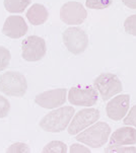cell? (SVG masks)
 Returning a JSON list of instances; mask_svg holds the SVG:
<instances>
[{
	"label": "cell",
	"instance_id": "13",
	"mask_svg": "<svg viewBox=\"0 0 136 153\" xmlns=\"http://www.w3.org/2000/svg\"><path fill=\"white\" fill-rule=\"evenodd\" d=\"M136 143V130L132 127H123L112 134L110 145H134Z\"/></svg>",
	"mask_w": 136,
	"mask_h": 153
},
{
	"label": "cell",
	"instance_id": "21",
	"mask_svg": "<svg viewBox=\"0 0 136 153\" xmlns=\"http://www.w3.org/2000/svg\"><path fill=\"white\" fill-rule=\"evenodd\" d=\"M10 110V103L8 100L2 95H0V119L5 118L9 113Z\"/></svg>",
	"mask_w": 136,
	"mask_h": 153
},
{
	"label": "cell",
	"instance_id": "25",
	"mask_svg": "<svg viewBox=\"0 0 136 153\" xmlns=\"http://www.w3.org/2000/svg\"><path fill=\"white\" fill-rule=\"evenodd\" d=\"M122 2L129 8L136 9V0H122Z\"/></svg>",
	"mask_w": 136,
	"mask_h": 153
},
{
	"label": "cell",
	"instance_id": "20",
	"mask_svg": "<svg viewBox=\"0 0 136 153\" xmlns=\"http://www.w3.org/2000/svg\"><path fill=\"white\" fill-rule=\"evenodd\" d=\"M105 152H117V153H125V152H136L135 147H124L122 145H110L107 147Z\"/></svg>",
	"mask_w": 136,
	"mask_h": 153
},
{
	"label": "cell",
	"instance_id": "8",
	"mask_svg": "<svg viewBox=\"0 0 136 153\" xmlns=\"http://www.w3.org/2000/svg\"><path fill=\"white\" fill-rule=\"evenodd\" d=\"M100 118V111L96 108H84L73 116L71 123L68 126V133L70 135H77L87 127L96 123Z\"/></svg>",
	"mask_w": 136,
	"mask_h": 153
},
{
	"label": "cell",
	"instance_id": "17",
	"mask_svg": "<svg viewBox=\"0 0 136 153\" xmlns=\"http://www.w3.org/2000/svg\"><path fill=\"white\" fill-rule=\"evenodd\" d=\"M113 3V0H86L85 5L90 9H106Z\"/></svg>",
	"mask_w": 136,
	"mask_h": 153
},
{
	"label": "cell",
	"instance_id": "9",
	"mask_svg": "<svg viewBox=\"0 0 136 153\" xmlns=\"http://www.w3.org/2000/svg\"><path fill=\"white\" fill-rule=\"evenodd\" d=\"M86 16L87 11L81 3L76 1L67 2L60 9V19L66 25H80L85 20Z\"/></svg>",
	"mask_w": 136,
	"mask_h": 153
},
{
	"label": "cell",
	"instance_id": "16",
	"mask_svg": "<svg viewBox=\"0 0 136 153\" xmlns=\"http://www.w3.org/2000/svg\"><path fill=\"white\" fill-rule=\"evenodd\" d=\"M43 152L45 153H65L67 152V146L66 144L61 141H52L48 143L44 147Z\"/></svg>",
	"mask_w": 136,
	"mask_h": 153
},
{
	"label": "cell",
	"instance_id": "4",
	"mask_svg": "<svg viewBox=\"0 0 136 153\" xmlns=\"http://www.w3.org/2000/svg\"><path fill=\"white\" fill-rule=\"evenodd\" d=\"M63 43L67 50L74 55L83 53L88 46V37L79 27H68L63 33Z\"/></svg>",
	"mask_w": 136,
	"mask_h": 153
},
{
	"label": "cell",
	"instance_id": "14",
	"mask_svg": "<svg viewBox=\"0 0 136 153\" xmlns=\"http://www.w3.org/2000/svg\"><path fill=\"white\" fill-rule=\"evenodd\" d=\"M49 16L48 10L42 4H34L28 9L27 17L33 25H40L47 22Z\"/></svg>",
	"mask_w": 136,
	"mask_h": 153
},
{
	"label": "cell",
	"instance_id": "6",
	"mask_svg": "<svg viewBox=\"0 0 136 153\" xmlns=\"http://www.w3.org/2000/svg\"><path fill=\"white\" fill-rule=\"evenodd\" d=\"M22 56L25 61H40L46 55V42L43 38L38 36H30L22 41Z\"/></svg>",
	"mask_w": 136,
	"mask_h": 153
},
{
	"label": "cell",
	"instance_id": "19",
	"mask_svg": "<svg viewBox=\"0 0 136 153\" xmlns=\"http://www.w3.org/2000/svg\"><path fill=\"white\" fill-rule=\"evenodd\" d=\"M125 32L136 37V14L130 15L124 22Z\"/></svg>",
	"mask_w": 136,
	"mask_h": 153
},
{
	"label": "cell",
	"instance_id": "1",
	"mask_svg": "<svg viewBox=\"0 0 136 153\" xmlns=\"http://www.w3.org/2000/svg\"><path fill=\"white\" fill-rule=\"evenodd\" d=\"M74 114L75 111L72 107H62L52 111L41 120L40 127L44 131L59 133L67 128Z\"/></svg>",
	"mask_w": 136,
	"mask_h": 153
},
{
	"label": "cell",
	"instance_id": "7",
	"mask_svg": "<svg viewBox=\"0 0 136 153\" xmlns=\"http://www.w3.org/2000/svg\"><path fill=\"white\" fill-rule=\"evenodd\" d=\"M98 91L90 85L73 86L68 92V100L77 107H93L98 102Z\"/></svg>",
	"mask_w": 136,
	"mask_h": 153
},
{
	"label": "cell",
	"instance_id": "5",
	"mask_svg": "<svg viewBox=\"0 0 136 153\" xmlns=\"http://www.w3.org/2000/svg\"><path fill=\"white\" fill-rule=\"evenodd\" d=\"M93 85L100 92L103 100H108L117 93L121 92L123 89L122 82L117 75L112 73H103L98 76L93 81Z\"/></svg>",
	"mask_w": 136,
	"mask_h": 153
},
{
	"label": "cell",
	"instance_id": "12",
	"mask_svg": "<svg viewBox=\"0 0 136 153\" xmlns=\"http://www.w3.org/2000/svg\"><path fill=\"white\" fill-rule=\"evenodd\" d=\"M28 27L25 20L18 15H11L7 17L2 27V33L11 39L22 38L28 33Z\"/></svg>",
	"mask_w": 136,
	"mask_h": 153
},
{
	"label": "cell",
	"instance_id": "15",
	"mask_svg": "<svg viewBox=\"0 0 136 153\" xmlns=\"http://www.w3.org/2000/svg\"><path fill=\"white\" fill-rule=\"evenodd\" d=\"M32 0H4V7L11 13H20L31 4Z\"/></svg>",
	"mask_w": 136,
	"mask_h": 153
},
{
	"label": "cell",
	"instance_id": "18",
	"mask_svg": "<svg viewBox=\"0 0 136 153\" xmlns=\"http://www.w3.org/2000/svg\"><path fill=\"white\" fill-rule=\"evenodd\" d=\"M10 59H11V55L8 49L0 46V71H3L8 67Z\"/></svg>",
	"mask_w": 136,
	"mask_h": 153
},
{
	"label": "cell",
	"instance_id": "22",
	"mask_svg": "<svg viewBox=\"0 0 136 153\" xmlns=\"http://www.w3.org/2000/svg\"><path fill=\"white\" fill-rule=\"evenodd\" d=\"M31 149L28 147V145L25 144V143H14L12 144L11 146H9V148L7 149V152H15V153H18V152H22V153H25V152H30Z\"/></svg>",
	"mask_w": 136,
	"mask_h": 153
},
{
	"label": "cell",
	"instance_id": "11",
	"mask_svg": "<svg viewBox=\"0 0 136 153\" xmlns=\"http://www.w3.org/2000/svg\"><path fill=\"white\" fill-rule=\"evenodd\" d=\"M130 95L129 94H120L116 97L112 98L107 103L106 113L107 116L113 121H120L124 119L125 115L129 110Z\"/></svg>",
	"mask_w": 136,
	"mask_h": 153
},
{
	"label": "cell",
	"instance_id": "2",
	"mask_svg": "<svg viewBox=\"0 0 136 153\" xmlns=\"http://www.w3.org/2000/svg\"><path fill=\"white\" fill-rule=\"evenodd\" d=\"M110 133L111 127L109 126V124L105 122H99L90 128L84 129V131L77 134L76 140L93 148H99L108 142Z\"/></svg>",
	"mask_w": 136,
	"mask_h": 153
},
{
	"label": "cell",
	"instance_id": "24",
	"mask_svg": "<svg viewBox=\"0 0 136 153\" xmlns=\"http://www.w3.org/2000/svg\"><path fill=\"white\" fill-rule=\"evenodd\" d=\"M70 152L71 153H74V152H87L90 153V150L86 147L82 146V145H79V144H72L71 147H70Z\"/></svg>",
	"mask_w": 136,
	"mask_h": 153
},
{
	"label": "cell",
	"instance_id": "23",
	"mask_svg": "<svg viewBox=\"0 0 136 153\" xmlns=\"http://www.w3.org/2000/svg\"><path fill=\"white\" fill-rule=\"evenodd\" d=\"M124 124L128 126H133L136 128V105H134L130 110L129 114L126 117H124Z\"/></svg>",
	"mask_w": 136,
	"mask_h": 153
},
{
	"label": "cell",
	"instance_id": "3",
	"mask_svg": "<svg viewBox=\"0 0 136 153\" xmlns=\"http://www.w3.org/2000/svg\"><path fill=\"white\" fill-rule=\"evenodd\" d=\"M28 89V82L22 73L7 71L0 76V91L8 97H22Z\"/></svg>",
	"mask_w": 136,
	"mask_h": 153
},
{
	"label": "cell",
	"instance_id": "10",
	"mask_svg": "<svg viewBox=\"0 0 136 153\" xmlns=\"http://www.w3.org/2000/svg\"><path fill=\"white\" fill-rule=\"evenodd\" d=\"M66 94L67 90L65 88L47 90L37 95L35 97V102L44 108L52 110L64 105L66 102Z\"/></svg>",
	"mask_w": 136,
	"mask_h": 153
}]
</instances>
